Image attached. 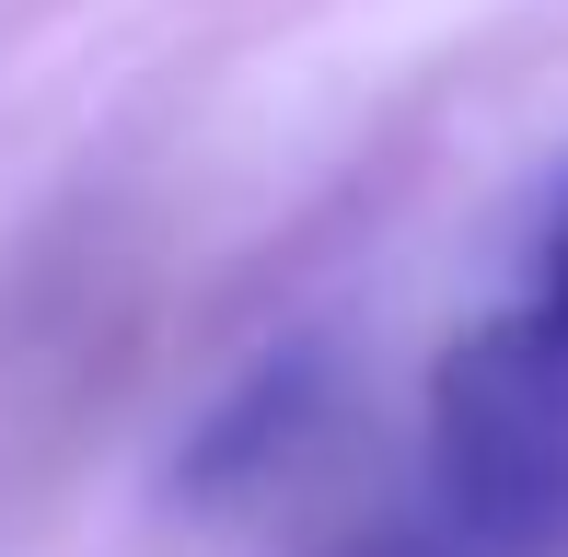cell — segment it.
<instances>
[{"label": "cell", "mask_w": 568, "mask_h": 557, "mask_svg": "<svg viewBox=\"0 0 568 557\" xmlns=\"http://www.w3.org/2000/svg\"><path fill=\"white\" fill-rule=\"evenodd\" d=\"M429 499L464 557L568 546V337H546L523 302L453 337L429 384Z\"/></svg>", "instance_id": "obj_1"}, {"label": "cell", "mask_w": 568, "mask_h": 557, "mask_svg": "<svg viewBox=\"0 0 568 557\" xmlns=\"http://www.w3.org/2000/svg\"><path fill=\"white\" fill-rule=\"evenodd\" d=\"M523 314L546 325V337H568V198H557L546 244H534V291H523Z\"/></svg>", "instance_id": "obj_2"}, {"label": "cell", "mask_w": 568, "mask_h": 557, "mask_svg": "<svg viewBox=\"0 0 568 557\" xmlns=\"http://www.w3.org/2000/svg\"><path fill=\"white\" fill-rule=\"evenodd\" d=\"M348 557H406V546H348Z\"/></svg>", "instance_id": "obj_3"}]
</instances>
